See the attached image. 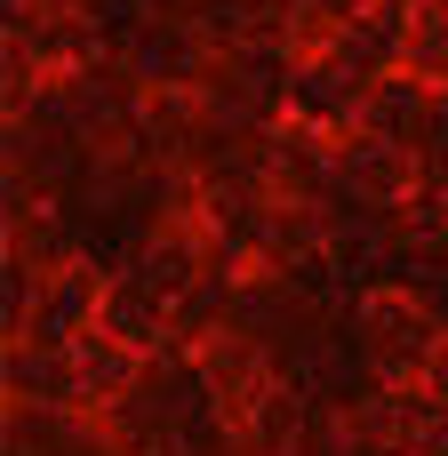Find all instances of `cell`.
I'll use <instances>...</instances> for the list:
<instances>
[{"label": "cell", "mask_w": 448, "mask_h": 456, "mask_svg": "<svg viewBox=\"0 0 448 456\" xmlns=\"http://www.w3.org/2000/svg\"><path fill=\"white\" fill-rule=\"evenodd\" d=\"M401 56H409L417 72L448 80V0H425V8L409 16V32H401Z\"/></svg>", "instance_id": "cell-1"}]
</instances>
